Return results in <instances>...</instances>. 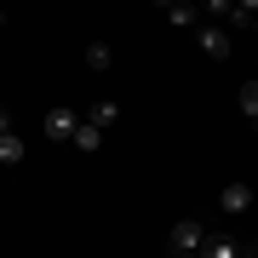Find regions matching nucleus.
Segmentation results:
<instances>
[{
  "label": "nucleus",
  "mask_w": 258,
  "mask_h": 258,
  "mask_svg": "<svg viewBox=\"0 0 258 258\" xmlns=\"http://www.w3.org/2000/svg\"><path fill=\"white\" fill-rule=\"evenodd\" d=\"M195 46H201V57H212V63H224V57H230V29L224 23H195Z\"/></svg>",
  "instance_id": "obj_1"
},
{
  "label": "nucleus",
  "mask_w": 258,
  "mask_h": 258,
  "mask_svg": "<svg viewBox=\"0 0 258 258\" xmlns=\"http://www.w3.org/2000/svg\"><path fill=\"white\" fill-rule=\"evenodd\" d=\"M201 235H207L201 218H178L172 235H166V247H172V258H178V252H201Z\"/></svg>",
  "instance_id": "obj_2"
},
{
  "label": "nucleus",
  "mask_w": 258,
  "mask_h": 258,
  "mask_svg": "<svg viewBox=\"0 0 258 258\" xmlns=\"http://www.w3.org/2000/svg\"><path fill=\"white\" fill-rule=\"evenodd\" d=\"M40 126H46L52 144H69L75 126H81V109H46V120H40Z\"/></svg>",
  "instance_id": "obj_3"
},
{
  "label": "nucleus",
  "mask_w": 258,
  "mask_h": 258,
  "mask_svg": "<svg viewBox=\"0 0 258 258\" xmlns=\"http://www.w3.org/2000/svg\"><path fill=\"white\" fill-rule=\"evenodd\" d=\"M161 18L172 23V29H195V23H201V6H189V0H166Z\"/></svg>",
  "instance_id": "obj_4"
},
{
  "label": "nucleus",
  "mask_w": 258,
  "mask_h": 258,
  "mask_svg": "<svg viewBox=\"0 0 258 258\" xmlns=\"http://www.w3.org/2000/svg\"><path fill=\"white\" fill-rule=\"evenodd\" d=\"M86 126H98V132H109L115 126V120H120V103H109V98H98V103H86Z\"/></svg>",
  "instance_id": "obj_5"
},
{
  "label": "nucleus",
  "mask_w": 258,
  "mask_h": 258,
  "mask_svg": "<svg viewBox=\"0 0 258 258\" xmlns=\"http://www.w3.org/2000/svg\"><path fill=\"white\" fill-rule=\"evenodd\" d=\"M218 207H224V212H247V207H252V189L235 178V184H224V189H218Z\"/></svg>",
  "instance_id": "obj_6"
},
{
  "label": "nucleus",
  "mask_w": 258,
  "mask_h": 258,
  "mask_svg": "<svg viewBox=\"0 0 258 258\" xmlns=\"http://www.w3.org/2000/svg\"><path fill=\"white\" fill-rule=\"evenodd\" d=\"M235 252H241L235 235H201V252L195 258H235Z\"/></svg>",
  "instance_id": "obj_7"
},
{
  "label": "nucleus",
  "mask_w": 258,
  "mask_h": 258,
  "mask_svg": "<svg viewBox=\"0 0 258 258\" xmlns=\"http://www.w3.org/2000/svg\"><path fill=\"white\" fill-rule=\"evenodd\" d=\"M224 23H230V29H252V23H258V6H252V0H241V6L224 12Z\"/></svg>",
  "instance_id": "obj_8"
},
{
  "label": "nucleus",
  "mask_w": 258,
  "mask_h": 258,
  "mask_svg": "<svg viewBox=\"0 0 258 258\" xmlns=\"http://www.w3.org/2000/svg\"><path fill=\"white\" fill-rule=\"evenodd\" d=\"M23 161V138L18 132H0V166H18Z\"/></svg>",
  "instance_id": "obj_9"
},
{
  "label": "nucleus",
  "mask_w": 258,
  "mask_h": 258,
  "mask_svg": "<svg viewBox=\"0 0 258 258\" xmlns=\"http://www.w3.org/2000/svg\"><path fill=\"white\" fill-rule=\"evenodd\" d=\"M69 144H75V149H103V132H98V126H86V120H81Z\"/></svg>",
  "instance_id": "obj_10"
},
{
  "label": "nucleus",
  "mask_w": 258,
  "mask_h": 258,
  "mask_svg": "<svg viewBox=\"0 0 258 258\" xmlns=\"http://www.w3.org/2000/svg\"><path fill=\"white\" fill-rule=\"evenodd\" d=\"M86 69H109V46H103V40H86Z\"/></svg>",
  "instance_id": "obj_11"
},
{
  "label": "nucleus",
  "mask_w": 258,
  "mask_h": 258,
  "mask_svg": "<svg viewBox=\"0 0 258 258\" xmlns=\"http://www.w3.org/2000/svg\"><path fill=\"white\" fill-rule=\"evenodd\" d=\"M241 115H247V120H258V86H252V81L241 86Z\"/></svg>",
  "instance_id": "obj_12"
},
{
  "label": "nucleus",
  "mask_w": 258,
  "mask_h": 258,
  "mask_svg": "<svg viewBox=\"0 0 258 258\" xmlns=\"http://www.w3.org/2000/svg\"><path fill=\"white\" fill-rule=\"evenodd\" d=\"M0 29H6V12H0Z\"/></svg>",
  "instance_id": "obj_13"
},
{
  "label": "nucleus",
  "mask_w": 258,
  "mask_h": 258,
  "mask_svg": "<svg viewBox=\"0 0 258 258\" xmlns=\"http://www.w3.org/2000/svg\"><path fill=\"white\" fill-rule=\"evenodd\" d=\"M178 258H195V252H178Z\"/></svg>",
  "instance_id": "obj_14"
}]
</instances>
